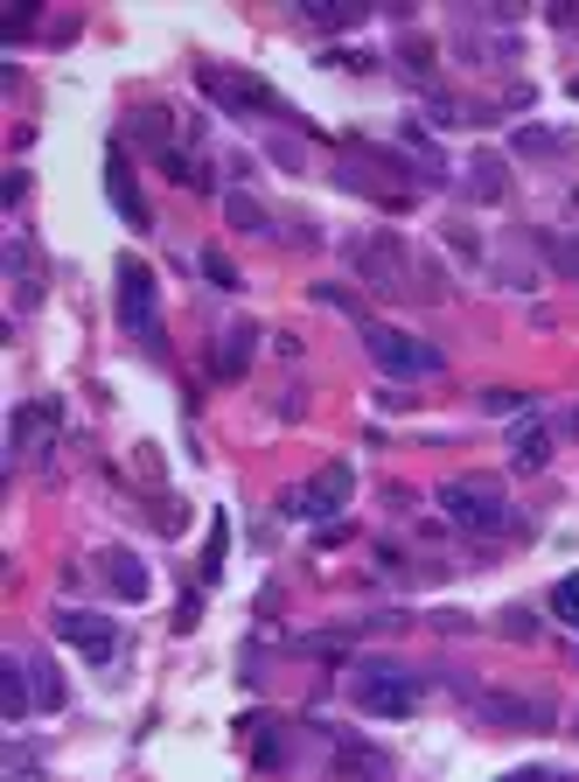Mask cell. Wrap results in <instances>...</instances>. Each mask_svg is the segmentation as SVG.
I'll list each match as a JSON object with an SVG mask.
<instances>
[{
    "label": "cell",
    "mask_w": 579,
    "mask_h": 782,
    "mask_svg": "<svg viewBox=\"0 0 579 782\" xmlns=\"http://www.w3.org/2000/svg\"><path fill=\"white\" fill-rule=\"evenodd\" d=\"M350 266H356V280L371 286V294H419V301H440L446 294L440 266L412 258V245L399 238V231H371V238H356L350 245Z\"/></svg>",
    "instance_id": "6da1fadb"
},
{
    "label": "cell",
    "mask_w": 579,
    "mask_h": 782,
    "mask_svg": "<svg viewBox=\"0 0 579 782\" xmlns=\"http://www.w3.org/2000/svg\"><path fill=\"white\" fill-rule=\"evenodd\" d=\"M203 273L217 280V286H238V273H230V258H224V252H203Z\"/></svg>",
    "instance_id": "484cf974"
},
{
    "label": "cell",
    "mask_w": 579,
    "mask_h": 782,
    "mask_svg": "<svg viewBox=\"0 0 579 782\" xmlns=\"http://www.w3.org/2000/svg\"><path fill=\"white\" fill-rule=\"evenodd\" d=\"M203 91L217 98L224 113H279V119H286V106H279L266 85H258V77H245V70H203Z\"/></svg>",
    "instance_id": "52a82bcc"
},
{
    "label": "cell",
    "mask_w": 579,
    "mask_h": 782,
    "mask_svg": "<svg viewBox=\"0 0 579 782\" xmlns=\"http://www.w3.org/2000/svg\"><path fill=\"white\" fill-rule=\"evenodd\" d=\"M566 147V134H551V126H523L517 134V154H559Z\"/></svg>",
    "instance_id": "44dd1931"
},
{
    "label": "cell",
    "mask_w": 579,
    "mask_h": 782,
    "mask_svg": "<svg viewBox=\"0 0 579 782\" xmlns=\"http://www.w3.org/2000/svg\"><path fill=\"white\" fill-rule=\"evenodd\" d=\"M440 510H446V525L482 531V538H495V531H517V510L503 504V489H495V482H482V476L446 482V489H440Z\"/></svg>",
    "instance_id": "7a4b0ae2"
},
{
    "label": "cell",
    "mask_w": 579,
    "mask_h": 782,
    "mask_svg": "<svg viewBox=\"0 0 579 782\" xmlns=\"http://www.w3.org/2000/svg\"><path fill=\"white\" fill-rule=\"evenodd\" d=\"M252 343H258V329H230V335H224V350H217V371H224V378H238L245 363H252Z\"/></svg>",
    "instance_id": "d6986e66"
},
{
    "label": "cell",
    "mask_w": 579,
    "mask_h": 782,
    "mask_svg": "<svg viewBox=\"0 0 579 782\" xmlns=\"http://www.w3.org/2000/svg\"><path fill=\"white\" fill-rule=\"evenodd\" d=\"M57 636L77 643L85 657H112V643H119L112 622H105V615H85V608H63V615H57Z\"/></svg>",
    "instance_id": "9c48e42d"
},
{
    "label": "cell",
    "mask_w": 579,
    "mask_h": 782,
    "mask_svg": "<svg viewBox=\"0 0 579 782\" xmlns=\"http://www.w3.org/2000/svg\"><path fill=\"white\" fill-rule=\"evenodd\" d=\"M350 489H356V468H350V461H328L314 482L286 489V497H279V510H286V517H301V525H314V517H328V510H342V504H350Z\"/></svg>",
    "instance_id": "277c9868"
},
{
    "label": "cell",
    "mask_w": 579,
    "mask_h": 782,
    "mask_svg": "<svg viewBox=\"0 0 579 782\" xmlns=\"http://www.w3.org/2000/svg\"><path fill=\"white\" fill-rule=\"evenodd\" d=\"M29 677H36V706H63V677L49 664H29Z\"/></svg>",
    "instance_id": "603a6c76"
},
{
    "label": "cell",
    "mask_w": 579,
    "mask_h": 782,
    "mask_svg": "<svg viewBox=\"0 0 579 782\" xmlns=\"http://www.w3.org/2000/svg\"><path fill=\"white\" fill-rule=\"evenodd\" d=\"M98 566H105V580L119 587V602H147V587H154V580H147V566H140L134 553H105Z\"/></svg>",
    "instance_id": "5bb4252c"
},
{
    "label": "cell",
    "mask_w": 579,
    "mask_h": 782,
    "mask_svg": "<svg viewBox=\"0 0 579 782\" xmlns=\"http://www.w3.org/2000/svg\"><path fill=\"white\" fill-rule=\"evenodd\" d=\"M8 782H42V769H36L29 747H8Z\"/></svg>",
    "instance_id": "d4e9b609"
},
{
    "label": "cell",
    "mask_w": 579,
    "mask_h": 782,
    "mask_svg": "<svg viewBox=\"0 0 579 782\" xmlns=\"http://www.w3.org/2000/svg\"><path fill=\"white\" fill-rule=\"evenodd\" d=\"M350 698L363 713H384V720H399L419 706V677L405 664H356L350 671Z\"/></svg>",
    "instance_id": "3957f363"
},
{
    "label": "cell",
    "mask_w": 579,
    "mask_h": 782,
    "mask_svg": "<svg viewBox=\"0 0 579 782\" xmlns=\"http://www.w3.org/2000/svg\"><path fill=\"white\" fill-rule=\"evenodd\" d=\"M475 713L489 726H551V698H517V692H482Z\"/></svg>",
    "instance_id": "ba28073f"
},
{
    "label": "cell",
    "mask_w": 579,
    "mask_h": 782,
    "mask_svg": "<svg viewBox=\"0 0 579 782\" xmlns=\"http://www.w3.org/2000/svg\"><path fill=\"white\" fill-rule=\"evenodd\" d=\"M119 322L134 329L140 343L161 335V322H154V273L140 266V258H119Z\"/></svg>",
    "instance_id": "8992f818"
},
{
    "label": "cell",
    "mask_w": 579,
    "mask_h": 782,
    "mask_svg": "<svg viewBox=\"0 0 579 782\" xmlns=\"http://www.w3.org/2000/svg\"><path fill=\"white\" fill-rule=\"evenodd\" d=\"M57 427H63V405H57V399L21 405V412H14V454H36V440L57 433Z\"/></svg>",
    "instance_id": "8fae6325"
},
{
    "label": "cell",
    "mask_w": 579,
    "mask_h": 782,
    "mask_svg": "<svg viewBox=\"0 0 579 782\" xmlns=\"http://www.w3.org/2000/svg\"><path fill=\"white\" fill-rule=\"evenodd\" d=\"M126 134H134L140 147H154V154H161V162H168V154H175V147H168V140H175V126H168V113H154V106H147V113H134V119H126Z\"/></svg>",
    "instance_id": "9a60e30c"
},
{
    "label": "cell",
    "mask_w": 579,
    "mask_h": 782,
    "mask_svg": "<svg viewBox=\"0 0 579 782\" xmlns=\"http://www.w3.org/2000/svg\"><path fill=\"white\" fill-rule=\"evenodd\" d=\"M544 461H551V433H544L538 420H523V427L510 433V468H517V476H538Z\"/></svg>",
    "instance_id": "7c38bea8"
},
{
    "label": "cell",
    "mask_w": 579,
    "mask_h": 782,
    "mask_svg": "<svg viewBox=\"0 0 579 782\" xmlns=\"http://www.w3.org/2000/svg\"><path fill=\"white\" fill-rule=\"evenodd\" d=\"M224 217L238 224V231H258V238H266V231H273L266 203H258V196H245V189H230V196H224Z\"/></svg>",
    "instance_id": "e0dca14e"
},
{
    "label": "cell",
    "mask_w": 579,
    "mask_h": 782,
    "mask_svg": "<svg viewBox=\"0 0 579 782\" xmlns=\"http://www.w3.org/2000/svg\"><path fill=\"white\" fill-rule=\"evenodd\" d=\"M405 70H412V77H426V70H433V49H426V42H412V49H405Z\"/></svg>",
    "instance_id": "4316f807"
},
{
    "label": "cell",
    "mask_w": 579,
    "mask_h": 782,
    "mask_svg": "<svg viewBox=\"0 0 579 782\" xmlns=\"http://www.w3.org/2000/svg\"><path fill=\"white\" fill-rule=\"evenodd\" d=\"M363 343H371V356L384 363L391 378H433V371H440V350H433V343L399 335V329H384V322H363Z\"/></svg>",
    "instance_id": "5b68a950"
},
{
    "label": "cell",
    "mask_w": 579,
    "mask_h": 782,
    "mask_svg": "<svg viewBox=\"0 0 579 782\" xmlns=\"http://www.w3.org/2000/svg\"><path fill=\"white\" fill-rule=\"evenodd\" d=\"M371 8H356V0H307V21H322V29H356V21Z\"/></svg>",
    "instance_id": "ac0fdd59"
},
{
    "label": "cell",
    "mask_w": 579,
    "mask_h": 782,
    "mask_svg": "<svg viewBox=\"0 0 579 782\" xmlns=\"http://www.w3.org/2000/svg\"><path fill=\"white\" fill-rule=\"evenodd\" d=\"M503 629H510L517 643H531V636H538V629H531V615H523V608H510V615H503Z\"/></svg>",
    "instance_id": "f1b7e54d"
},
{
    "label": "cell",
    "mask_w": 579,
    "mask_h": 782,
    "mask_svg": "<svg viewBox=\"0 0 579 782\" xmlns=\"http://www.w3.org/2000/svg\"><path fill=\"white\" fill-rule=\"evenodd\" d=\"M342 775H363V782H391V762L371 747H342Z\"/></svg>",
    "instance_id": "ffe728a7"
},
{
    "label": "cell",
    "mask_w": 579,
    "mask_h": 782,
    "mask_svg": "<svg viewBox=\"0 0 579 782\" xmlns=\"http://www.w3.org/2000/svg\"><path fill=\"white\" fill-rule=\"evenodd\" d=\"M551 608H559V615L572 622V629H579V573H572V580H559V587H551Z\"/></svg>",
    "instance_id": "cb8c5ba5"
},
{
    "label": "cell",
    "mask_w": 579,
    "mask_h": 782,
    "mask_svg": "<svg viewBox=\"0 0 579 782\" xmlns=\"http://www.w3.org/2000/svg\"><path fill=\"white\" fill-rule=\"evenodd\" d=\"M224 545H230V525L217 517V525H209V553H203V580H217V573H224Z\"/></svg>",
    "instance_id": "7402d4cb"
},
{
    "label": "cell",
    "mask_w": 579,
    "mask_h": 782,
    "mask_svg": "<svg viewBox=\"0 0 579 782\" xmlns=\"http://www.w3.org/2000/svg\"><path fill=\"white\" fill-rule=\"evenodd\" d=\"M482 405H489V412H523V391H489Z\"/></svg>",
    "instance_id": "83f0119b"
},
{
    "label": "cell",
    "mask_w": 579,
    "mask_h": 782,
    "mask_svg": "<svg viewBox=\"0 0 579 782\" xmlns=\"http://www.w3.org/2000/svg\"><path fill=\"white\" fill-rule=\"evenodd\" d=\"M503 782H551V769H517V775H503Z\"/></svg>",
    "instance_id": "f546056e"
},
{
    "label": "cell",
    "mask_w": 579,
    "mask_h": 782,
    "mask_svg": "<svg viewBox=\"0 0 579 782\" xmlns=\"http://www.w3.org/2000/svg\"><path fill=\"white\" fill-rule=\"evenodd\" d=\"M468 196H475V203L503 196V154H475V162H468Z\"/></svg>",
    "instance_id": "2e32d148"
},
{
    "label": "cell",
    "mask_w": 579,
    "mask_h": 782,
    "mask_svg": "<svg viewBox=\"0 0 579 782\" xmlns=\"http://www.w3.org/2000/svg\"><path fill=\"white\" fill-rule=\"evenodd\" d=\"M105 196H112V211H119L126 224H134V231H147V203H140V182H134V168H126L119 154H112V162H105Z\"/></svg>",
    "instance_id": "30bf717a"
},
{
    "label": "cell",
    "mask_w": 579,
    "mask_h": 782,
    "mask_svg": "<svg viewBox=\"0 0 579 782\" xmlns=\"http://www.w3.org/2000/svg\"><path fill=\"white\" fill-rule=\"evenodd\" d=\"M0 706H8V720H14V726L29 720V706H36V685H29V664H21V657L0 664Z\"/></svg>",
    "instance_id": "4fadbf2b"
}]
</instances>
